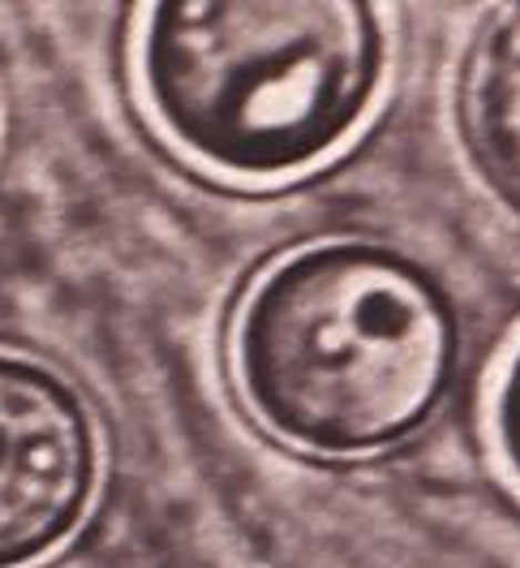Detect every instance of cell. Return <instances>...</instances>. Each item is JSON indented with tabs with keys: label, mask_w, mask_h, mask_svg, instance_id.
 Instances as JSON below:
<instances>
[{
	"label": "cell",
	"mask_w": 520,
	"mask_h": 568,
	"mask_svg": "<svg viewBox=\"0 0 520 568\" xmlns=\"http://www.w3.org/2000/svg\"><path fill=\"white\" fill-rule=\"evenodd\" d=\"M460 323L414 254L332 237L284 254L233 323L245 409L288 448L375 457L414 439L448 400Z\"/></svg>",
	"instance_id": "cell-1"
},
{
	"label": "cell",
	"mask_w": 520,
	"mask_h": 568,
	"mask_svg": "<svg viewBox=\"0 0 520 568\" xmlns=\"http://www.w3.org/2000/svg\"><path fill=\"white\" fill-rule=\"evenodd\" d=\"M387 39L348 0H173L142 13L139 95L211 173L279 181L327 160L379 95Z\"/></svg>",
	"instance_id": "cell-2"
},
{
	"label": "cell",
	"mask_w": 520,
	"mask_h": 568,
	"mask_svg": "<svg viewBox=\"0 0 520 568\" xmlns=\"http://www.w3.org/2000/svg\"><path fill=\"white\" fill-rule=\"evenodd\" d=\"M100 426L70 379L0 349V568L57 556L100 491Z\"/></svg>",
	"instance_id": "cell-3"
},
{
	"label": "cell",
	"mask_w": 520,
	"mask_h": 568,
	"mask_svg": "<svg viewBox=\"0 0 520 568\" xmlns=\"http://www.w3.org/2000/svg\"><path fill=\"white\" fill-rule=\"evenodd\" d=\"M460 134L473 169L503 207L517 203V18H490L460 78Z\"/></svg>",
	"instance_id": "cell-4"
},
{
	"label": "cell",
	"mask_w": 520,
	"mask_h": 568,
	"mask_svg": "<svg viewBox=\"0 0 520 568\" xmlns=\"http://www.w3.org/2000/svg\"><path fill=\"white\" fill-rule=\"evenodd\" d=\"M512 362L503 366L499 375V400H494V414H490V430H494V457L503 462V474L512 478L517 469V435H512Z\"/></svg>",
	"instance_id": "cell-5"
}]
</instances>
